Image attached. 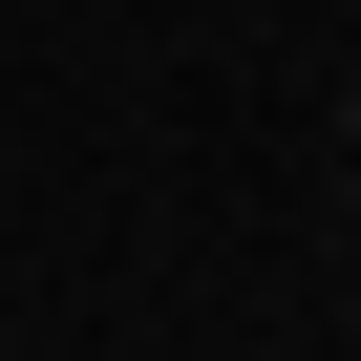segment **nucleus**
<instances>
[{"label": "nucleus", "instance_id": "f257e3e1", "mask_svg": "<svg viewBox=\"0 0 361 361\" xmlns=\"http://www.w3.org/2000/svg\"><path fill=\"white\" fill-rule=\"evenodd\" d=\"M340 149H361V85H340Z\"/></svg>", "mask_w": 361, "mask_h": 361}]
</instances>
